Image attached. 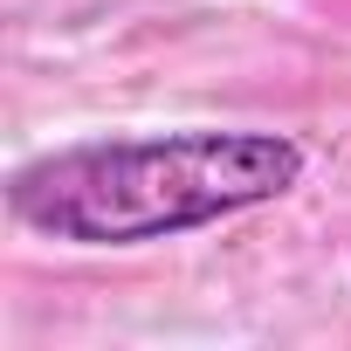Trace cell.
I'll return each instance as SVG.
<instances>
[{
  "label": "cell",
  "mask_w": 351,
  "mask_h": 351,
  "mask_svg": "<svg viewBox=\"0 0 351 351\" xmlns=\"http://www.w3.org/2000/svg\"><path fill=\"white\" fill-rule=\"evenodd\" d=\"M296 180L303 145L282 131H158L28 158L8 180V207L69 248H138L282 200Z\"/></svg>",
  "instance_id": "cell-1"
}]
</instances>
